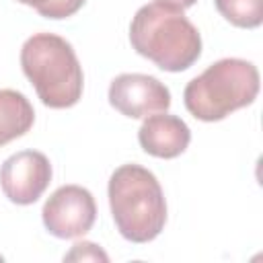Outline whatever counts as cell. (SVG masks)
Returning a JSON list of instances; mask_svg holds the SVG:
<instances>
[{
  "label": "cell",
  "mask_w": 263,
  "mask_h": 263,
  "mask_svg": "<svg viewBox=\"0 0 263 263\" xmlns=\"http://www.w3.org/2000/svg\"><path fill=\"white\" fill-rule=\"evenodd\" d=\"M259 92L257 68L238 58H224L195 76L183 92L187 111L201 121H220L251 105Z\"/></svg>",
  "instance_id": "4"
},
{
  "label": "cell",
  "mask_w": 263,
  "mask_h": 263,
  "mask_svg": "<svg viewBox=\"0 0 263 263\" xmlns=\"http://www.w3.org/2000/svg\"><path fill=\"white\" fill-rule=\"evenodd\" d=\"M84 2L86 0H49L47 6L39 10V14L45 18H68L78 12Z\"/></svg>",
  "instance_id": "11"
},
{
  "label": "cell",
  "mask_w": 263,
  "mask_h": 263,
  "mask_svg": "<svg viewBox=\"0 0 263 263\" xmlns=\"http://www.w3.org/2000/svg\"><path fill=\"white\" fill-rule=\"evenodd\" d=\"M21 66L43 105L68 109L80 101L84 76L66 39L53 33H35L21 49Z\"/></svg>",
  "instance_id": "3"
},
{
  "label": "cell",
  "mask_w": 263,
  "mask_h": 263,
  "mask_svg": "<svg viewBox=\"0 0 263 263\" xmlns=\"http://www.w3.org/2000/svg\"><path fill=\"white\" fill-rule=\"evenodd\" d=\"M132 47L160 70L183 72L201 53V37L179 8L158 2L142 6L129 25Z\"/></svg>",
  "instance_id": "1"
},
{
  "label": "cell",
  "mask_w": 263,
  "mask_h": 263,
  "mask_svg": "<svg viewBox=\"0 0 263 263\" xmlns=\"http://www.w3.org/2000/svg\"><path fill=\"white\" fill-rule=\"evenodd\" d=\"M138 140L144 152L156 158H175L189 146L191 132L181 117L162 111L144 119L138 132Z\"/></svg>",
  "instance_id": "8"
},
{
  "label": "cell",
  "mask_w": 263,
  "mask_h": 263,
  "mask_svg": "<svg viewBox=\"0 0 263 263\" xmlns=\"http://www.w3.org/2000/svg\"><path fill=\"white\" fill-rule=\"evenodd\" d=\"M64 259H66V261H86V259H90V261H107L109 257H107L95 242L82 240V242H76V245L72 247V251H70Z\"/></svg>",
  "instance_id": "12"
},
{
  "label": "cell",
  "mask_w": 263,
  "mask_h": 263,
  "mask_svg": "<svg viewBox=\"0 0 263 263\" xmlns=\"http://www.w3.org/2000/svg\"><path fill=\"white\" fill-rule=\"evenodd\" d=\"M16 2L27 4V6H33V8L39 12L41 8H45V6H47V2H49V0H16Z\"/></svg>",
  "instance_id": "14"
},
{
  "label": "cell",
  "mask_w": 263,
  "mask_h": 263,
  "mask_svg": "<svg viewBox=\"0 0 263 263\" xmlns=\"http://www.w3.org/2000/svg\"><path fill=\"white\" fill-rule=\"evenodd\" d=\"M51 181V164L37 150H23L6 158L0 166L4 195L18 205L35 203Z\"/></svg>",
  "instance_id": "6"
},
{
  "label": "cell",
  "mask_w": 263,
  "mask_h": 263,
  "mask_svg": "<svg viewBox=\"0 0 263 263\" xmlns=\"http://www.w3.org/2000/svg\"><path fill=\"white\" fill-rule=\"evenodd\" d=\"M218 12L232 25L255 29L263 21V0H214Z\"/></svg>",
  "instance_id": "10"
},
{
  "label": "cell",
  "mask_w": 263,
  "mask_h": 263,
  "mask_svg": "<svg viewBox=\"0 0 263 263\" xmlns=\"http://www.w3.org/2000/svg\"><path fill=\"white\" fill-rule=\"evenodd\" d=\"M109 103L125 117L140 119L171 107L168 88L148 74H119L109 86Z\"/></svg>",
  "instance_id": "7"
},
{
  "label": "cell",
  "mask_w": 263,
  "mask_h": 263,
  "mask_svg": "<svg viewBox=\"0 0 263 263\" xmlns=\"http://www.w3.org/2000/svg\"><path fill=\"white\" fill-rule=\"evenodd\" d=\"M109 205L119 234L132 242L154 240L166 222L156 177L140 164H123L109 179Z\"/></svg>",
  "instance_id": "2"
},
{
  "label": "cell",
  "mask_w": 263,
  "mask_h": 263,
  "mask_svg": "<svg viewBox=\"0 0 263 263\" xmlns=\"http://www.w3.org/2000/svg\"><path fill=\"white\" fill-rule=\"evenodd\" d=\"M158 4H164V6H171V8H179V10H185L189 6H193L197 0H156Z\"/></svg>",
  "instance_id": "13"
},
{
  "label": "cell",
  "mask_w": 263,
  "mask_h": 263,
  "mask_svg": "<svg viewBox=\"0 0 263 263\" xmlns=\"http://www.w3.org/2000/svg\"><path fill=\"white\" fill-rule=\"evenodd\" d=\"M35 121L29 99L12 88H0V146L25 136Z\"/></svg>",
  "instance_id": "9"
},
{
  "label": "cell",
  "mask_w": 263,
  "mask_h": 263,
  "mask_svg": "<svg viewBox=\"0 0 263 263\" xmlns=\"http://www.w3.org/2000/svg\"><path fill=\"white\" fill-rule=\"evenodd\" d=\"M43 224L58 238H78L86 234L97 218L95 197L80 185L55 189L43 205Z\"/></svg>",
  "instance_id": "5"
}]
</instances>
